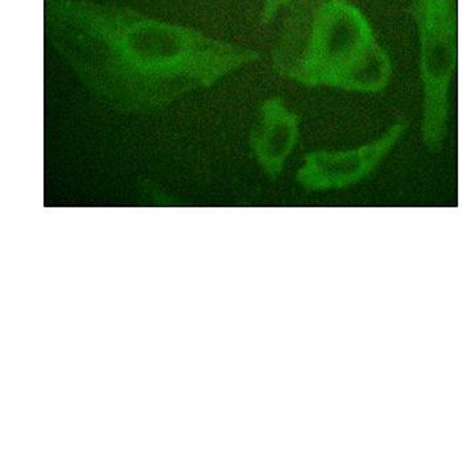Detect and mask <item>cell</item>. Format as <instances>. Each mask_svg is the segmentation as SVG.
Instances as JSON below:
<instances>
[{
    "label": "cell",
    "instance_id": "1",
    "mask_svg": "<svg viewBox=\"0 0 462 462\" xmlns=\"http://www.w3.org/2000/svg\"><path fill=\"white\" fill-rule=\"evenodd\" d=\"M48 44L97 101L153 116L258 61L259 53L134 8L44 0Z\"/></svg>",
    "mask_w": 462,
    "mask_h": 462
},
{
    "label": "cell",
    "instance_id": "2",
    "mask_svg": "<svg viewBox=\"0 0 462 462\" xmlns=\"http://www.w3.org/2000/svg\"><path fill=\"white\" fill-rule=\"evenodd\" d=\"M282 79L307 88L379 93L393 76L372 24L347 0H292L271 52Z\"/></svg>",
    "mask_w": 462,
    "mask_h": 462
},
{
    "label": "cell",
    "instance_id": "3",
    "mask_svg": "<svg viewBox=\"0 0 462 462\" xmlns=\"http://www.w3.org/2000/svg\"><path fill=\"white\" fill-rule=\"evenodd\" d=\"M409 13L420 42L421 136L430 151H438L447 138L450 82L457 67V5L456 0H412Z\"/></svg>",
    "mask_w": 462,
    "mask_h": 462
},
{
    "label": "cell",
    "instance_id": "4",
    "mask_svg": "<svg viewBox=\"0 0 462 462\" xmlns=\"http://www.w3.org/2000/svg\"><path fill=\"white\" fill-rule=\"evenodd\" d=\"M406 127V122H396L381 138L356 150L310 152L305 155L296 180L310 192L355 185L372 175L404 135Z\"/></svg>",
    "mask_w": 462,
    "mask_h": 462
},
{
    "label": "cell",
    "instance_id": "5",
    "mask_svg": "<svg viewBox=\"0 0 462 462\" xmlns=\"http://www.w3.org/2000/svg\"><path fill=\"white\" fill-rule=\"evenodd\" d=\"M300 135V118L285 106L283 98L271 97L259 106L251 128L250 150L271 180L279 178Z\"/></svg>",
    "mask_w": 462,
    "mask_h": 462
},
{
    "label": "cell",
    "instance_id": "6",
    "mask_svg": "<svg viewBox=\"0 0 462 462\" xmlns=\"http://www.w3.org/2000/svg\"><path fill=\"white\" fill-rule=\"evenodd\" d=\"M292 0H263V5H262L261 16H259V22L262 25H268L273 19L278 16V14L283 10L284 7H288Z\"/></svg>",
    "mask_w": 462,
    "mask_h": 462
}]
</instances>
